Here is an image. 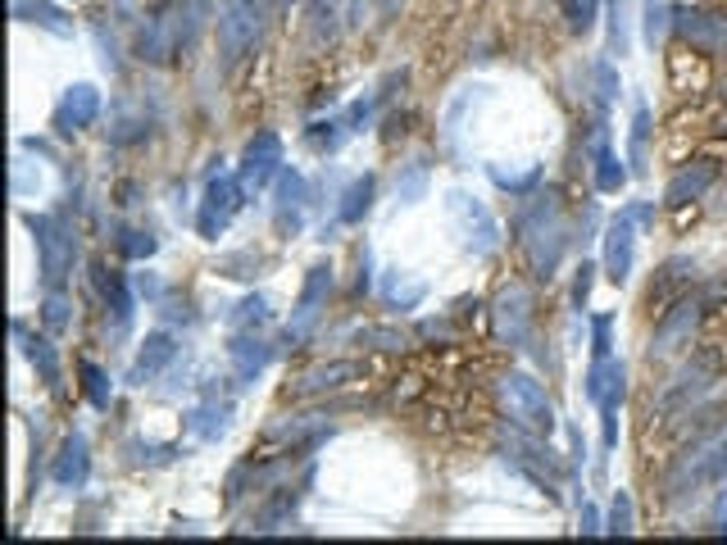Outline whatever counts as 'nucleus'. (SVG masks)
<instances>
[{
  "instance_id": "nucleus-28",
  "label": "nucleus",
  "mask_w": 727,
  "mask_h": 545,
  "mask_svg": "<svg viewBox=\"0 0 727 545\" xmlns=\"http://www.w3.org/2000/svg\"><path fill=\"white\" fill-rule=\"evenodd\" d=\"M373 200H378V177H373V173L350 177V187L342 192V205H337V223H342V228H359L364 219H369Z\"/></svg>"
},
{
  "instance_id": "nucleus-56",
  "label": "nucleus",
  "mask_w": 727,
  "mask_h": 545,
  "mask_svg": "<svg viewBox=\"0 0 727 545\" xmlns=\"http://www.w3.org/2000/svg\"><path fill=\"white\" fill-rule=\"evenodd\" d=\"M359 291L364 295L373 291V251L369 246H364V255H359Z\"/></svg>"
},
{
  "instance_id": "nucleus-8",
  "label": "nucleus",
  "mask_w": 727,
  "mask_h": 545,
  "mask_svg": "<svg viewBox=\"0 0 727 545\" xmlns=\"http://www.w3.org/2000/svg\"><path fill=\"white\" fill-rule=\"evenodd\" d=\"M492 323H496V337L509 350H528L532 346V323H536V305H532V291L523 282H505L492 300Z\"/></svg>"
},
{
  "instance_id": "nucleus-54",
  "label": "nucleus",
  "mask_w": 727,
  "mask_h": 545,
  "mask_svg": "<svg viewBox=\"0 0 727 545\" xmlns=\"http://www.w3.org/2000/svg\"><path fill=\"white\" fill-rule=\"evenodd\" d=\"M623 214H627L636 228H642V232H650V228H655V200H632Z\"/></svg>"
},
{
  "instance_id": "nucleus-10",
  "label": "nucleus",
  "mask_w": 727,
  "mask_h": 545,
  "mask_svg": "<svg viewBox=\"0 0 727 545\" xmlns=\"http://www.w3.org/2000/svg\"><path fill=\"white\" fill-rule=\"evenodd\" d=\"M709 386H714V355H701V359H691L669 386H663V396H659V405L650 409V418L669 422L673 414H691L695 401L709 396Z\"/></svg>"
},
{
  "instance_id": "nucleus-53",
  "label": "nucleus",
  "mask_w": 727,
  "mask_h": 545,
  "mask_svg": "<svg viewBox=\"0 0 727 545\" xmlns=\"http://www.w3.org/2000/svg\"><path fill=\"white\" fill-rule=\"evenodd\" d=\"M578 532H582V536H600V532H604V519H600V509H596L591 500L578 505Z\"/></svg>"
},
{
  "instance_id": "nucleus-59",
  "label": "nucleus",
  "mask_w": 727,
  "mask_h": 545,
  "mask_svg": "<svg viewBox=\"0 0 727 545\" xmlns=\"http://www.w3.org/2000/svg\"><path fill=\"white\" fill-rule=\"evenodd\" d=\"M714 132H723V137H727V114H723V118H718V124H714Z\"/></svg>"
},
{
  "instance_id": "nucleus-48",
  "label": "nucleus",
  "mask_w": 727,
  "mask_h": 545,
  "mask_svg": "<svg viewBox=\"0 0 727 545\" xmlns=\"http://www.w3.org/2000/svg\"><path fill=\"white\" fill-rule=\"evenodd\" d=\"M614 355V314H591V359Z\"/></svg>"
},
{
  "instance_id": "nucleus-40",
  "label": "nucleus",
  "mask_w": 727,
  "mask_h": 545,
  "mask_svg": "<svg viewBox=\"0 0 727 545\" xmlns=\"http://www.w3.org/2000/svg\"><path fill=\"white\" fill-rule=\"evenodd\" d=\"M691 272H695L691 259H669V264L659 268V287H650V300H655V295H659V300H669V295L678 300L682 287H691Z\"/></svg>"
},
{
  "instance_id": "nucleus-11",
  "label": "nucleus",
  "mask_w": 727,
  "mask_h": 545,
  "mask_svg": "<svg viewBox=\"0 0 727 545\" xmlns=\"http://www.w3.org/2000/svg\"><path fill=\"white\" fill-rule=\"evenodd\" d=\"M709 310V295L705 291H682L669 310L659 314V327H655V337H650V355H673V350H682L686 341H691V332H695V323H701V314Z\"/></svg>"
},
{
  "instance_id": "nucleus-41",
  "label": "nucleus",
  "mask_w": 727,
  "mask_h": 545,
  "mask_svg": "<svg viewBox=\"0 0 727 545\" xmlns=\"http://www.w3.org/2000/svg\"><path fill=\"white\" fill-rule=\"evenodd\" d=\"M663 33H673V10L659 5V0H642V37H646V46H659Z\"/></svg>"
},
{
  "instance_id": "nucleus-27",
  "label": "nucleus",
  "mask_w": 727,
  "mask_h": 545,
  "mask_svg": "<svg viewBox=\"0 0 727 545\" xmlns=\"http://www.w3.org/2000/svg\"><path fill=\"white\" fill-rule=\"evenodd\" d=\"M14 341H19V350L33 359V369L42 373V382L50 386V391H59V382H65V373H59V355H55V341L50 337H27V327H23V318H14Z\"/></svg>"
},
{
  "instance_id": "nucleus-9",
  "label": "nucleus",
  "mask_w": 727,
  "mask_h": 545,
  "mask_svg": "<svg viewBox=\"0 0 727 545\" xmlns=\"http://www.w3.org/2000/svg\"><path fill=\"white\" fill-rule=\"evenodd\" d=\"M327 295H332V264L319 259V264H310L305 287H300L296 310H291V323H287V346H291V350L310 341V332L319 327V314H323V305H327Z\"/></svg>"
},
{
  "instance_id": "nucleus-1",
  "label": "nucleus",
  "mask_w": 727,
  "mask_h": 545,
  "mask_svg": "<svg viewBox=\"0 0 727 545\" xmlns=\"http://www.w3.org/2000/svg\"><path fill=\"white\" fill-rule=\"evenodd\" d=\"M513 232H519L523 251H528V264L541 282H551L564 255H568V219H564V205L555 192H532L523 196V209L513 219Z\"/></svg>"
},
{
  "instance_id": "nucleus-13",
  "label": "nucleus",
  "mask_w": 727,
  "mask_h": 545,
  "mask_svg": "<svg viewBox=\"0 0 727 545\" xmlns=\"http://www.w3.org/2000/svg\"><path fill=\"white\" fill-rule=\"evenodd\" d=\"M673 37L701 55H727V14H709L695 5H673Z\"/></svg>"
},
{
  "instance_id": "nucleus-47",
  "label": "nucleus",
  "mask_w": 727,
  "mask_h": 545,
  "mask_svg": "<svg viewBox=\"0 0 727 545\" xmlns=\"http://www.w3.org/2000/svg\"><path fill=\"white\" fill-rule=\"evenodd\" d=\"M378 109H382L378 91H369V96H359V101L346 109V124H350V132H355V137H359V132H369V128H373V118H378Z\"/></svg>"
},
{
  "instance_id": "nucleus-3",
  "label": "nucleus",
  "mask_w": 727,
  "mask_h": 545,
  "mask_svg": "<svg viewBox=\"0 0 727 545\" xmlns=\"http://www.w3.org/2000/svg\"><path fill=\"white\" fill-rule=\"evenodd\" d=\"M446 219L454 228V236H460V246L473 255V259H492L500 251V223L496 214L487 209V200H477L473 192L464 187H450L446 192Z\"/></svg>"
},
{
  "instance_id": "nucleus-26",
  "label": "nucleus",
  "mask_w": 727,
  "mask_h": 545,
  "mask_svg": "<svg viewBox=\"0 0 727 545\" xmlns=\"http://www.w3.org/2000/svg\"><path fill=\"white\" fill-rule=\"evenodd\" d=\"M14 23L42 27V33H50V37H59V42H69V37L78 33L73 19L59 10V5H50V0H14Z\"/></svg>"
},
{
  "instance_id": "nucleus-49",
  "label": "nucleus",
  "mask_w": 727,
  "mask_h": 545,
  "mask_svg": "<svg viewBox=\"0 0 727 545\" xmlns=\"http://www.w3.org/2000/svg\"><path fill=\"white\" fill-rule=\"evenodd\" d=\"M359 346H373V350H405V332H396V327H364V332H359Z\"/></svg>"
},
{
  "instance_id": "nucleus-31",
  "label": "nucleus",
  "mask_w": 727,
  "mask_h": 545,
  "mask_svg": "<svg viewBox=\"0 0 727 545\" xmlns=\"http://www.w3.org/2000/svg\"><path fill=\"white\" fill-rule=\"evenodd\" d=\"M359 378V363L355 359H332V363H319V369H310L305 378L296 382V396H323V391H337L342 382Z\"/></svg>"
},
{
  "instance_id": "nucleus-19",
  "label": "nucleus",
  "mask_w": 727,
  "mask_h": 545,
  "mask_svg": "<svg viewBox=\"0 0 727 545\" xmlns=\"http://www.w3.org/2000/svg\"><path fill=\"white\" fill-rule=\"evenodd\" d=\"M86 477H91V441H86V432H69L59 441V454L50 464V482L59 491H82Z\"/></svg>"
},
{
  "instance_id": "nucleus-24",
  "label": "nucleus",
  "mask_w": 727,
  "mask_h": 545,
  "mask_svg": "<svg viewBox=\"0 0 727 545\" xmlns=\"http://www.w3.org/2000/svg\"><path fill=\"white\" fill-rule=\"evenodd\" d=\"M378 295H382V305L386 310H401V314H414L423 300H428V282L414 278V272L405 268H386L382 272V282H378Z\"/></svg>"
},
{
  "instance_id": "nucleus-32",
  "label": "nucleus",
  "mask_w": 727,
  "mask_h": 545,
  "mask_svg": "<svg viewBox=\"0 0 727 545\" xmlns=\"http://www.w3.org/2000/svg\"><path fill=\"white\" fill-rule=\"evenodd\" d=\"M310 482H314V468L305 473V482H300V487H282V496L273 500L268 509H259V519H255L251 527H255V532H278V523H287L291 513L300 509V500L310 496Z\"/></svg>"
},
{
  "instance_id": "nucleus-14",
  "label": "nucleus",
  "mask_w": 727,
  "mask_h": 545,
  "mask_svg": "<svg viewBox=\"0 0 727 545\" xmlns=\"http://www.w3.org/2000/svg\"><path fill=\"white\" fill-rule=\"evenodd\" d=\"M282 169H287V164H282V137L273 132V128L255 132V137L246 141V150H241V164H236V173H241V182H246L251 196L264 192L268 182H278Z\"/></svg>"
},
{
  "instance_id": "nucleus-22",
  "label": "nucleus",
  "mask_w": 727,
  "mask_h": 545,
  "mask_svg": "<svg viewBox=\"0 0 727 545\" xmlns=\"http://www.w3.org/2000/svg\"><path fill=\"white\" fill-rule=\"evenodd\" d=\"M177 359V337L173 332H150V337L141 341V350H137V359H132V373H128V382L132 386H146V382H155L169 363Z\"/></svg>"
},
{
  "instance_id": "nucleus-38",
  "label": "nucleus",
  "mask_w": 727,
  "mask_h": 545,
  "mask_svg": "<svg viewBox=\"0 0 727 545\" xmlns=\"http://www.w3.org/2000/svg\"><path fill=\"white\" fill-rule=\"evenodd\" d=\"M264 323H273V310H268V300L259 295V291H251L241 305H232V314H228V327L232 332H255V327H264Z\"/></svg>"
},
{
  "instance_id": "nucleus-18",
  "label": "nucleus",
  "mask_w": 727,
  "mask_h": 545,
  "mask_svg": "<svg viewBox=\"0 0 727 545\" xmlns=\"http://www.w3.org/2000/svg\"><path fill=\"white\" fill-rule=\"evenodd\" d=\"M714 182H718V160H709V155L686 160V164L669 177V187H663V205H669V209H686V205H695V200H705Z\"/></svg>"
},
{
  "instance_id": "nucleus-46",
  "label": "nucleus",
  "mask_w": 727,
  "mask_h": 545,
  "mask_svg": "<svg viewBox=\"0 0 727 545\" xmlns=\"http://www.w3.org/2000/svg\"><path fill=\"white\" fill-rule=\"evenodd\" d=\"M564 19H568L573 33L587 37L596 27V19H600V0H564Z\"/></svg>"
},
{
  "instance_id": "nucleus-30",
  "label": "nucleus",
  "mask_w": 727,
  "mask_h": 545,
  "mask_svg": "<svg viewBox=\"0 0 727 545\" xmlns=\"http://www.w3.org/2000/svg\"><path fill=\"white\" fill-rule=\"evenodd\" d=\"M627 160L632 173L646 177V160H650V101L646 96H632V132H627Z\"/></svg>"
},
{
  "instance_id": "nucleus-36",
  "label": "nucleus",
  "mask_w": 727,
  "mask_h": 545,
  "mask_svg": "<svg viewBox=\"0 0 727 545\" xmlns=\"http://www.w3.org/2000/svg\"><path fill=\"white\" fill-rule=\"evenodd\" d=\"M428 187H432V169H428V160H409V164L396 173V200H401V205L428 200Z\"/></svg>"
},
{
  "instance_id": "nucleus-33",
  "label": "nucleus",
  "mask_w": 727,
  "mask_h": 545,
  "mask_svg": "<svg viewBox=\"0 0 727 545\" xmlns=\"http://www.w3.org/2000/svg\"><path fill=\"white\" fill-rule=\"evenodd\" d=\"M78 378H82V396H86V405H91V409H101V414H109V405H114V382H109V373L101 369L96 359H82V363H78Z\"/></svg>"
},
{
  "instance_id": "nucleus-51",
  "label": "nucleus",
  "mask_w": 727,
  "mask_h": 545,
  "mask_svg": "<svg viewBox=\"0 0 727 545\" xmlns=\"http://www.w3.org/2000/svg\"><path fill=\"white\" fill-rule=\"evenodd\" d=\"M337 33V0H314V42H332Z\"/></svg>"
},
{
  "instance_id": "nucleus-60",
  "label": "nucleus",
  "mask_w": 727,
  "mask_h": 545,
  "mask_svg": "<svg viewBox=\"0 0 727 545\" xmlns=\"http://www.w3.org/2000/svg\"><path fill=\"white\" fill-rule=\"evenodd\" d=\"M723 96H727V82H723Z\"/></svg>"
},
{
  "instance_id": "nucleus-20",
  "label": "nucleus",
  "mask_w": 727,
  "mask_h": 545,
  "mask_svg": "<svg viewBox=\"0 0 727 545\" xmlns=\"http://www.w3.org/2000/svg\"><path fill=\"white\" fill-rule=\"evenodd\" d=\"M228 359H232V378H236V391H251L273 363V346L259 341L255 332H236L232 346H228Z\"/></svg>"
},
{
  "instance_id": "nucleus-52",
  "label": "nucleus",
  "mask_w": 727,
  "mask_h": 545,
  "mask_svg": "<svg viewBox=\"0 0 727 545\" xmlns=\"http://www.w3.org/2000/svg\"><path fill=\"white\" fill-rule=\"evenodd\" d=\"M132 287H137V295L146 300V305H160V300H164V291H169V287L155 278V272H150V268H146V272H137V278H132Z\"/></svg>"
},
{
  "instance_id": "nucleus-58",
  "label": "nucleus",
  "mask_w": 727,
  "mask_h": 545,
  "mask_svg": "<svg viewBox=\"0 0 727 545\" xmlns=\"http://www.w3.org/2000/svg\"><path fill=\"white\" fill-rule=\"evenodd\" d=\"M418 332H423V337H441V341H450V323H441V318H428Z\"/></svg>"
},
{
  "instance_id": "nucleus-7",
  "label": "nucleus",
  "mask_w": 727,
  "mask_h": 545,
  "mask_svg": "<svg viewBox=\"0 0 727 545\" xmlns=\"http://www.w3.org/2000/svg\"><path fill=\"white\" fill-rule=\"evenodd\" d=\"M264 37V0H223L219 14V55L223 69H236Z\"/></svg>"
},
{
  "instance_id": "nucleus-29",
  "label": "nucleus",
  "mask_w": 727,
  "mask_h": 545,
  "mask_svg": "<svg viewBox=\"0 0 727 545\" xmlns=\"http://www.w3.org/2000/svg\"><path fill=\"white\" fill-rule=\"evenodd\" d=\"M177 50V27L169 19H146L137 33V59L141 65H164V59Z\"/></svg>"
},
{
  "instance_id": "nucleus-57",
  "label": "nucleus",
  "mask_w": 727,
  "mask_h": 545,
  "mask_svg": "<svg viewBox=\"0 0 727 545\" xmlns=\"http://www.w3.org/2000/svg\"><path fill=\"white\" fill-rule=\"evenodd\" d=\"M568 445H573V468H582L587 464V441H582V432L573 428V422H568Z\"/></svg>"
},
{
  "instance_id": "nucleus-21",
  "label": "nucleus",
  "mask_w": 727,
  "mask_h": 545,
  "mask_svg": "<svg viewBox=\"0 0 727 545\" xmlns=\"http://www.w3.org/2000/svg\"><path fill=\"white\" fill-rule=\"evenodd\" d=\"M623 401H627V363L614 355L610 359V382H604V396L596 405V414H600V445L604 450H619V414H623Z\"/></svg>"
},
{
  "instance_id": "nucleus-50",
  "label": "nucleus",
  "mask_w": 727,
  "mask_h": 545,
  "mask_svg": "<svg viewBox=\"0 0 727 545\" xmlns=\"http://www.w3.org/2000/svg\"><path fill=\"white\" fill-rule=\"evenodd\" d=\"M596 264L591 259H582L578 264V278H573V310H587L591 305V287H596Z\"/></svg>"
},
{
  "instance_id": "nucleus-43",
  "label": "nucleus",
  "mask_w": 727,
  "mask_h": 545,
  "mask_svg": "<svg viewBox=\"0 0 727 545\" xmlns=\"http://www.w3.org/2000/svg\"><path fill=\"white\" fill-rule=\"evenodd\" d=\"M114 246H118V255H124V259H150V255L160 251V241L150 236V232H141V228H118Z\"/></svg>"
},
{
  "instance_id": "nucleus-2",
  "label": "nucleus",
  "mask_w": 727,
  "mask_h": 545,
  "mask_svg": "<svg viewBox=\"0 0 727 545\" xmlns=\"http://www.w3.org/2000/svg\"><path fill=\"white\" fill-rule=\"evenodd\" d=\"M27 232H33L37 246V272H42V291H65L69 272L78 264V232L69 219L59 214H23Z\"/></svg>"
},
{
  "instance_id": "nucleus-23",
  "label": "nucleus",
  "mask_w": 727,
  "mask_h": 545,
  "mask_svg": "<svg viewBox=\"0 0 727 545\" xmlns=\"http://www.w3.org/2000/svg\"><path fill=\"white\" fill-rule=\"evenodd\" d=\"M96 282L105 291V310L114 318V332L124 337L132 327V314H137V287L128 282V272H109V268H96Z\"/></svg>"
},
{
  "instance_id": "nucleus-15",
  "label": "nucleus",
  "mask_w": 727,
  "mask_h": 545,
  "mask_svg": "<svg viewBox=\"0 0 727 545\" xmlns=\"http://www.w3.org/2000/svg\"><path fill=\"white\" fill-rule=\"evenodd\" d=\"M96 118H101V91L91 82H73V86H65V96L55 101L50 128H55V137H78L96 124Z\"/></svg>"
},
{
  "instance_id": "nucleus-45",
  "label": "nucleus",
  "mask_w": 727,
  "mask_h": 545,
  "mask_svg": "<svg viewBox=\"0 0 727 545\" xmlns=\"http://www.w3.org/2000/svg\"><path fill=\"white\" fill-rule=\"evenodd\" d=\"M69 291H46V300H42V323H46V332L50 337H59V332L69 327Z\"/></svg>"
},
{
  "instance_id": "nucleus-55",
  "label": "nucleus",
  "mask_w": 727,
  "mask_h": 545,
  "mask_svg": "<svg viewBox=\"0 0 727 545\" xmlns=\"http://www.w3.org/2000/svg\"><path fill=\"white\" fill-rule=\"evenodd\" d=\"M141 460L137 464H150V468H160V464H173L177 460V450L173 445H137Z\"/></svg>"
},
{
  "instance_id": "nucleus-37",
  "label": "nucleus",
  "mask_w": 727,
  "mask_h": 545,
  "mask_svg": "<svg viewBox=\"0 0 727 545\" xmlns=\"http://www.w3.org/2000/svg\"><path fill=\"white\" fill-rule=\"evenodd\" d=\"M591 86H596V105H600V114L623 96V78H619V65H614L610 55L591 59Z\"/></svg>"
},
{
  "instance_id": "nucleus-16",
  "label": "nucleus",
  "mask_w": 727,
  "mask_h": 545,
  "mask_svg": "<svg viewBox=\"0 0 727 545\" xmlns=\"http://www.w3.org/2000/svg\"><path fill=\"white\" fill-rule=\"evenodd\" d=\"M636 232H642V228H636L627 214H623V209H619V219H610V228H604V246H600V268H604V278H610V282H627L632 278V268H636Z\"/></svg>"
},
{
  "instance_id": "nucleus-34",
  "label": "nucleus",
  "mask_w": 727,
  "mask_h": 545,
  "mask_svg": "<svg viewBox=\"0 0 727 545\" xmlns=\"http://www.w3.org/2000/svg\"><path fill=\"white\" fill-rule=\"evenodd\" d=\"M487 177L496 182L500 192H509L513 200H523V196H532L536 187H541V177H545V169L541 164H528L523 173H513V169H505V164H487Z\"/></svg>"
},
{
  "instance_id": "nucleus-35",
  "label": "nucleus",
  "mask_w": 727,
  "mask_h": 545,
  "mask_svg": "<svg viewBox=\"0 0 727 545\" xmlns=\"http://www.w3.org/2000/svg\"><path fill=\"white\" fill-rule=\"evenodd\" d=\"M350 137H355V132H350V124H346V114H337V118H314L310 132H305V141L319 150V155H337V150H342Z\"/></svg>"
},
{
  "instance_id": "nucleus-44",
  "label": "nucleus",
  "mask_w": 727,
  "mask_h": 545,
  "mask_svg": "<svg viewBox=\"0 0 727 545\" xmlns=\"http://www.w3.org/2000/svg\"><path fill=\"white\" fill-rule=\"evenodd\" d=\"M259 255L255 251H232V255H223L219 259V272H223V278H236V282H255L259 278Z\"/></svg>"
},
{
  "instance_id": "nucleus-25",
  "label": "nucleus",
  "mask_w": 727,
  "mask_h": 545,
  "mask_svg": "<svg viewBox=\"0 0 727 545\" xmlns=\"http://www.w3.org/2000/svg\"><path fill=\"white\" fill-rule=\"evenodd\" d=\"M228 422H232V401L228 396H219V391H209V396L187 414V428H192V437L196 441H205V445H215L223 432H228Z\"/></svg>"
},
{
  "instance_id": "nucleus-39",
  "label": "nucleus",
  "mask_w": 727,
  "mask_h": 545,
  "mask_svg": "<svg viewBox=\"0 0 727 545\" xmlns=\"http://www.w3.org/2000/svg\"><path fill=\"white\" fill-rule=\"evenodd\" d=\"M105 132H109V141H114V146H137V141H146V137H150V118H146V114H137L132 105H124V114H118Z\"/></svg>"
},
{
  "instance_id": "nucleus-12",
  "label": "nucleus",
  "mask_w": 727,
  "mask_h": 545,
  "mask_svg": "<svg viewBox=\"0 0 727 545\" xmlns=\"http://www.w3.org/2000/svg\"><path fill=\"white\" fill-rule=\"evenodd\" d=\"M314 205V192L300 169H282L278 182H273V228H278L282 236H300V228H305V214Z\"/></svg>"
},
{
  "instance_id": "nucleus-6",
  "label": "nucleus",
  "mask_w": 727,
  "mask_h": 545,
  "mask_svg": "<svg viewBox=\"0 0 727 545\" xmlns=\"http://www.w3.org/2000/svg\"><path fill=\"white\" fill-rule=\"evenodd\" d=\"M246 182H241V173H209L205 182V196H200V209H196V232L200 241H219L232 219L241 214V205H246Z\"/></svg>"
},
{
  "instance_id": "nucleus-5",
  "label": "nucleus",
  "mask_w": 727,
  "mask_h": 545,
  "mask_svg": "<svg viewBox=\"0 0 727 545\" xmlns=\"http://www.w3.org/2000/svg\"><path fill=\"white\" fill-rule=\"evenodd\" d=\"M727 482V432L714 437V441H701L695 450H686L682 460L673 464L669 482H663V491H669V500H695L701 491L709 487H723Z\"/></svg>"
},
{
  "instance_id": "nucleus-17",
  "label": "nucleus",
  "mask_w": 727,
  "mask_h": 545,
  "mask_svg": "<svg viewBox=\"0 0 727 545\" xmlns=\"http://www.w3.org/2000/svg\"><path fill=\"white\" fill-rule=\"evenodd\" d=\"M627 160H619V150L610 146V118H596V137H591V177H596V192L600 196H619L627 187L632 169H623Z\"/></svg>"
},
{
  "instance_id": "nucleus-4",
  "label": "nucleus",
  "mask_w": 727,
  "mask_h": 545,
  "mask_svg": "<svg viewBox=\"0 0 727 545\" xmlns=\"http://www.w3.org/2000/svg\"><path fill=\"white\" fill-rule=\"evenodd\" d=\"M496 396H500V409L509 414L513 428H528L536 437H551L555 432V405L551 396H545V386L523 373V369H513L496 382Z\"/></svg>"
},
{
  "instance_id": "nucleus-42",
  "label": "nucleus",
  "mask_w": 727,
  "mask_h": 545,
  "mask_svg": "<svg viewBox=\"0 0 727 545\" xmlns=\"http://www.w3.org/2000/svg\"><path fill=\"white\" fill-rule=\"evenodd\" d=\"M604 532H610V536H632L636 532V505H632L627 491H614L610 513H604Z\"/></svg>"
}]
</instances>
